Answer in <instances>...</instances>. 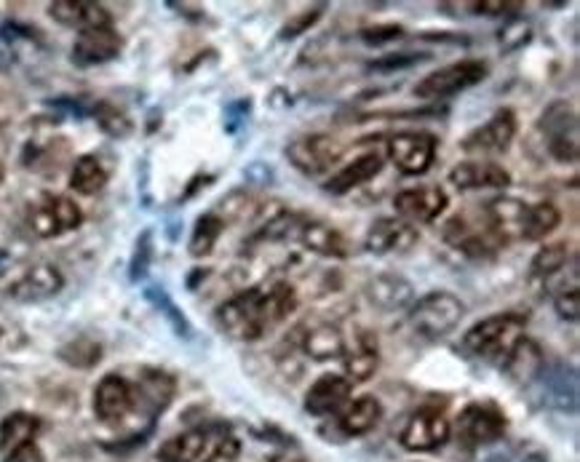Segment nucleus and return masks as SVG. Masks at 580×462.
I'll list each match as a JSON object with an SVG mask.
<instances>
[{"mask_svg": "<svg viewBox=\"0 0 580 462\" xmlns=\"http://www.w3.org/2000/svg\"><path fill=\"white\" fill-rule=\"evenodd\" d=\"M383 166H385V158H383V153H377V150L359 155L356 161H351L348 166H343V169L337 171V174H332V179L324 185V190L332 195L351 193V190H356V187L367 185L369 179H375L377 174L383 171Z\"/></svg>", "mask_w": 580, "mask_h": 462, "instance_id": "393cba45", "label": "nucleus"}, {"mask_svg": "<svg viewBox=\"0 0 580 462\" xmlns=\"http://www.w3.org/2000/svg\"><path fill=\"white\" fill-rule=\"evenodd\" d=\"M567 260H570V249L567 244H548L543 246L530 262V278L540 281L546 286L551 284L562 270H567Z\"/></svg>", "mask_w": 580, "mask_h": 462, "instance_id": "2f4dec72", "label": "nucleus"}, {"mask_svg": "<svg viewBox=\"0 0 580 462\" xmlns=\"http://www.w3.org/2000/svg\"><path fill=\"white\" fill-rule=\"evenodd\" d=\"M367 300L375 305V308L385 310V313H393V310L409 308L415 302V289L409 284L407 278L393 276V273H385V276H375L372 281H367Z\"/></svg>", "mask_w": 580, "mask_h": 462, "instance_id": "a878e982", "label": "nucleus"}, {"mask_svg": "<svg viewBox=\"0 0 580 462\" xmlns=\"http://www.w3.org/2000/svg\"><path fill=\"white\" fill-rule=\"evenodd\" d=\"M49 17L70 30H97V27H113V17L102 3L94 0H54L49 3Z\"/></svg>", "mask_w": 580, "mask_h": 462, "instance_id": "f3484780", "label": "nucleus"}, {"mask_svg": "<svg viewBox=\"0 0 580 462\" xmlns=\"http://www.w3.org/2000/svg\"><path fill=\"white\" fill-rule=\"evenodd\" d=\"M490 75V67L482 59H463L455 65L439 67L436 73L425 75L423 81L415 86V97L425 102H436V99H450L460 91H468L479 86Z\"/></svg>", "mask_w": 580, "mask_h": 462, "instance_id": "39448f33", "label": "nucleus"}, {"mask_svg": "<svg viewBox=\"0 0 580 462\" xmlns=\"http://www.w3.org/2000/svg\"><path fill=\"white\" fill-rule=\"evenodd\" d=\"M385 150L401 174L420 177L436 161L439 139L433 137L431 131H399L385 139Z\"/></svg>", "mask_w": 580, "mask_h": 462, "instance_id": "0eeeda50", "label": "nucleus"}, {"mask_svg": "<svg viewBox=\"0 0 580 462\" xmlns=\"http://www.w3.org/2000/svg\"><path fill=\"white\" fill-rule=\"evenodd\" d=\"M487 222L495 244L506 246L514 241H522L524 219H527V203L519 198H495L487 203Z\"/></svg>", "mask_w": 580, "mask_h": 462, "instance_id": "412c9836", "label": "nucleus"}, {"mask_svg": "<svg viewBox=\"0 0 580 462\" xmlns=\"http://www.w3.org/2000/svg\"><path fill=\"white\" fill-rule=\"evenodd\" d=\"M343 369L345 380L351 382V385L375 377V372L380 369V342H377L375 332L359 329V332L353 334L351 342L345 340Z\"/></svg>", "mask_w": 580, "mask_h": 462, "instance_id": "4468645a", "label": "nucleus"}, {"mask_svg": "<svg viewBox=\"0 0 580 462\" xmlns=\"http://www.w3.org/2000/svg\"><path fill=\"white\" fill-rule=\"evenodd\" d=\"M404 35V27L401 25H377V27H364L361 30V41L369 43V46H380V43L399 41Z\"/></svg>", "mask_w": 580, "mask_h": 462, "instance_id": "c03bdc74", "label": "nucleus"}, {"mask_svg": "<svg viewBox=\"0 0 580 462\" xmlns=\"http://www.w3.org/2000/svg\"><path fill=\"white\" fill-rule=\"evenodd\" d=\"M466 316V305L452 292L436 289L409 305V324L425 340H442L455 332Z\"/></svg>", "mask_w": 580, "mask_h": 462, "instance_id": "7ed1b4c3", "label": "nucleus"}, {"mask_svg": "<svg viewBox=\"0 0 580 462\" xmlns=\"http://www.w3.org/2000/svg\"><path fill=\"white\" fill-rule=\"evenodd\" d=\"M471 9H476L474 14H484V17H500V14L519 11L522 3H500V0H492V3H471Z\"/></svg>", "mask_w": 580, "mask_h": 462, "instance_id": "a18cd8bd", "label": "nucleus"}, {"mask_svg": "<svg viewBox=\"0 0 580 462\" xmlns=\"http://www.w3.org/2000/svg\"><path fill=\"white\" fill-rule=\"evenodd\" d=\"M83 222L81 206L67 195H43L30 209V227L38 238H57L78 230Z\"/></svg>", "mask_w": 580, "mask_h": 462, "instance_id": "1a4fd4ad", "label": "nucleus"}, {"mask_svg": "<svg viewBox=\"0 0 580 462\" xmlns=\"http://www.w3.org/2000/svg\"><path fill=\"white\" fill-rule=\"evenodd\" d=\"M353 385L345 380L343 374H321L319 380L313 382L308 396H305V409L313 414V417H329V414H337L348 404L351 398Z\"/></svg>", "mask_w": 580, "mask_h": 462, "instance_id": "4be33fe9", "label": "nucleus"}, {"mask_svg": "<svg viewBox=\"0 0 580 462\" xmlns=\"http://www.w3.org/2000/svg\"><path fill=\"white\" fill-rule=\"evenodd\" d=\"M562 225V214L554 203L540 201L527 206V219H524L522 241H543Z\"/></svg>", "mask_w": 580, "mask_h": 462, "instance_id": "7c9ffc66", "label": "nucleus"}, {"mask_svg": "<svg viewBox=\"0 0 580 462\" xmlns=\"http://www.w3.org/2000/svg\"><path fill=\"white\" fill-rule=\"evenodd\" d=\"M450 422L433 409H420L401 428L399 441L407 452H436L450 441Z\"/></svg>", "mask_w": 580, "mask_h": 462, "instance_id": "9b49d317", "label": "nucleus"}, {"mask_svg": "<svg viewBox=\"0 0 580 462\" xmlns=\"http://www.w3.org/2000/svg\"><path fill=\"white\" fill-rule=\"evenodd\" d=\"M447 193L442 187H412V190H401L393 198V209L399 214V219L409 222V225H428L433 219H439L447 209Z\"/></svg>", "mask_w": 580, "mask_h": 462, "instance_id": "ddd939ff", "label": "nucleus"}, {"mask_svg": "<svg viewBox=\"0 0 580 462\" xmlns=\"http://www.w3.org/2000/svg\"><path fill=\"white\" fill-rule=\"evenodd\" d=\"M123 41L113 27H97V30H86L75 38L73 43V65L78 67H97L105 65L110 59L121 54Z\"/></svg>", "mask_w": 580, "mask_h": 462, "instance_id": "aec40b11", "label": "nucleus"}, {"mask_svg": "<svg viewBox=\"0 0 580 462\" xmlns=\"http://www.w3.org/2000/svg\"><path fill=\"white\" fill-rule=\"evenodd\" d=\"M222 233H225V222L214 211L198 217L196 227H193V236H190V254L193 257H209Z\"/></svg>", "mask_w": 580, "mask_h": 462, "instance_id": "72a5a7b5", "label": "nucleus"}, {"mask_svg": "<svg viewBox=\"0 0 580 462\" xmlns=\"http://www.w3.org/2000/svg\"><path fill=\"white\" fill-rule=\"evenodd\" d=\"M209 446L206 430H185L158 446V462H198Z\"/></svg>", "mask_w": 580, "mask_h": 462, "instance_id": "c85d7f7f", "label": "nucleus"}, {"mask_svg": "<svg viewBox=\"0 0 580 462\" xmlns=\"http://www.w3.org/2000/svg\"><path fill=\"white\" fill-rule=\"evenodd\" d=\"M297 348L313 361H332V358H343L345 334L340 326L329 324V321H308V324L295 329Z\"/></svg>", "mask_w": 580, "mask_h": 462, "instance_id": "2eb2a0df", "label": "nucleus"}, {"mask_svg": "<svg viewBox=\"0 0 580 462\" xmlns=\"http://www.w3.org/2000/svg\"><path fill=\"white\" fill-rule=\"evenodd\" d=\"M532 38V30L527 22H522V19H516V22H508L506 30H500V46L506 51H516L522 49L524 43H530Z\"/></svg>", "mask_w": 580, "mask_h": 462, "instance_id": "37998d69", "label": "nucleus"}, {"mask_svg": "<svg viewBox=\"0 0 580 462\" xmlns=\"http://www.w3.org/2000/svg\"><path fill=\"white\" fill-rule=\"evenodd\" d=\"M297 241L308 249V252L327 257V260H348L351 257V241L337 230V227L321 222V219L303 217L300 230H297Z\"/></svg>", "mask_w": 580, "mask_h": 462, "instance_id": "a211bd4d", "label": "nucleus"}, {"mask_svg": "<svg viewBox=\"0 0 580 462\" xmlns=\"http://www.w3.org/2000/svg\"><path fill=\"white\" fill-rule=\"evenodd\" d=\"M506 414L490 404H468L458 417V436L468 446L495 444L506 436Z\"/></svg>", "mask_w": 580, "mask_h": 462, "instance_id": "f8f14e48", "label": "nucleus"}, {"mask_svg": "<svg viewBox=\"0 0 580 462\" xmlns=\"http://www.w3.org/2000/svg\"><path fill=\"white\" fill-rule=\"evenodd\" d=\"M380 417H383L380 401L375 396H361L353 404L343 406L337 422H340V430H343L345 436H364V433L375 428Z\"/></svg>", "mask_w": 580, "mask_h": 462, "instance_id": "cd10ccee", "label": "nucleus"}, {"mask_svg": "<svg viewBox=\"0 0 580 462\" xmlns=\"http://www.w3.org/2000/svg\"><path fill=\"white\" fill-rule=\"evenodd\" d=\"M428 54H412V51H399V54H385V57L369 62V70L375 73H393V70H404V67L420 65L425 62Z\"/></svg>", "mask_w": 580, "mask_h": 462, "instance_id": "a19ab883", "label": "nucleus"}, {"mask_svg": "<svg viewBox=\"0 0 580 462\" xmlns=\"http://www.w3.org/2000/svg\"><path fill=\"white\" fill-rule=\"evenodd\" d=\"M260 209V203L254 201L252 195L246 193H230L228 198H222L220 209L214 211L217 217L228 225V222H244V219H252Z\"/></svg>", "mask_w": 580, "mask_h": 462, "instance_id": "4c0bfd02", "label": "nucleus"}, {"mask_svg": "<svg viewBox=\"0 0 580 462\" xmlns=\"http://www.w3.org/2000/svg\"><path fill=\"white\" fill-rule=\"evenodd\" d=\"M538 129L546 137L548 155L559 163H575L580 155L578 115L567 102H554L540 115Z\"/></svg>", "mask_w": 580, "mask_h": 462, "instance_id": "423d86ee", "label": "nucleus"}, {"mask_svg": "<svg viewBox=\"0 0 580 462\" xmlns=\"http://www.w3.org/2000/svg\"><path fill=\"white\" fill-rule=\"evenodd\" d=\"M67 366H75V369H91L102 361V345L91 337H78V340H70L67 345H62L57 353Z\"/></svg>", "mask_w": 580, "mask_h": 462, "instance_id": "f704fd0d", "label": "nucleus"}, {"mask_svg": "<svg viewBox=\"0 0 580 462\" xmlns=\"http://www.w3.org/2000/svg\"><path fill=\"white\" fill-rule=\"evenodd\" d=\"M11 62H14V54H11L9 49H3V46H0V70H6Z\"/></svg>", "mask_w": 580, "mask_h": 462, "instance_id": "de8ad7c7", "label": "nucleus"}, {"mask_svg": "<svg viewBox=\"0 0 580 462\" xmlns=\"http://www.w3.org/2000/svg\"><path fill=\"white\" fill-rule=\"evenodd\" d=\"M38 430H41V420H38L35 414L27 412L9 414L6 420L0 422V449H3V452H11V449H17V446L33 441V438L38 436Z\"/></svg>", "mask_w": 580, "mask_h": 462, "instance_id": "c756f323", "label": "nucleus"}, {"mask_svg": "<svg viewBox=\"0 0 580 462\" xmlns=\"http://www.w3.org/2000/svg\"><path fill=\"white\" fill-rule=\"evenodd\" d=\"M450 182L458 190H503L511 174L495 161H463L450 171Z\"/></svg>", "mask_w": 580, "mask_h": 462, "instance_id": "5701e85b", "label": "nucleus"}, {"mask_svg": "<svg viewBox=\"0 0 580 462\" xmlns=\"http://www.w3.org/2000/svg\"><path fill=\"white\" fill-rule=\"evenodd\" d=\"M107 185V171L97 155H81L70 171V187L81 195H94Z\"/></svg>", "mask_w": 580, "mask_h": 462, "instance_id": "473e14b6", "label": "nucleus"}, {"mask_svg": "<svg viewBox=\"0 0 580 462\" xmlns=\"http://www.w3.org/2000/svg\"><path fill=\"white\" fill-rule=\"evenodd\" d=\"M324 9H327V6L321 3V6H313V9L297 14L295 19H289V22L281 27V38H297V35L308 33V30H311V27L324 17Z\"/></svg>", "mask_w": 580, "mask_h": 462, "instance_id": "79ce46f5", "label": "nucleus"}, {"mask_svg": "<svg viewBox=\"0 0 580 462\" xmlns=\"http://www.w3.org/2000/svg\"><path fill=\"white\" fill-rule=\"evenodd\" d=\"M516 137V113L511 107H500L484 126L466 134L460 142L463 153L468 155H498L506 153Z\"/></svg>", "mask_w": 580, "mask_h": 462, "instance_id": "9d476101", "label": "nucleus"}, {"mask_svg": "<svg viewBox=\"0 0 580 462\" xmlns=\"http://www.w3.org/2000/svg\"><path fill=\"white\" fill-rule=\"evenodd\" d=\"M273 462H305V460H300V457H276Z\"/></svg>", "mask_w": 580, "mask_h": 462, "instance_id": "09e8293b", "label": "nucleus"}, {"mask_svg": "<svg viewBox=\"0 0 580 462\" xmlns=\"http://www.w3.org/2000/svg\"><path fill=\"white\" fill-rule=\"evenodd\" d=\"M551 300H554L556 316L562 321H570L575 324L580 316V292H578V276L570 278V284L562 281V284L551 289Z\"/></svg>", "mask_w": 580, "mask_h": 462, "instance_id": "e433bc0d", "label": "nucleus"}, {"mask_svg": "<svg viewBox=\"0 0 580 462\" xmlns=\"http://www.w3.org/2000/svg\"><path fill=\"white\" fill-rule=\"evenodd\" d=\"M148 300L156 305L161 313H164L166 318H169V324L174 326V332L180 334V337H190V324H188V318L182 316V310L174 305L172 300H169V294L164 292V286H150L148 292Z\"/></svg>", "mask_w": 580, "mask_h": 462, "instance_id": "58836bf2", "label": "nucleus"}, {"mask_svg": "<svg viewBox=\"0 0 580 462\" xmlns=\"http://www.w3.org/2000/svg\"><path fill=\"white\" fill-rule=\"evenodd\" d=\"M535 382L543 385L546 390L548 401H559L562 409H575V396H578V380H575V372L567 369L562 361H554V364H543L540 374L535 377Z\"/></svg>", "mask_w": 580, "mask_h": 462, "instance_id": "bb28decb", "label": "nucleus"}, {"mask_svg": "<svg viewBox=\"0 0 580 462\" xmlns=\"http://www.w3.org/2000/svg\"><path fill=\"white\" fill-rule=\"evenodd\" d=\"M297 310L295 286L278 281L273 286H252L222 302L214 321L222 334L238 342H257L281 326Z\"/></svg>", "mask_w": 580, "mask_h": 462, "instance_id": "f257e3e1", "label": "nucleus"}, {"mask_svg": "<svg viewBox=\"0 0 580 462\" xmlns=\"http://www.w3.org/2000/svg\"><path fill=\"white\" fill-rule=\"evenodd\" d=\"M417 238H420V233H417L415 225H409L399 217H383L367 230L364 249L369 254H399L412 249L417 244Z\"/></svg>", "mask_w": 580, "mask_h": 462, "instance_id": "dca6fc26", "label": "nucleus"}, {"mask_svg": "<svg viewBox=\"0 0 580 462\" xmlns=\"http://www.w3.org/2000/svg\"><path fill=\"white\" fill-rule=\"evenodd\" d=\"M150 262H153V233L145 230V233L137 238V246H134V254H131L129 262V278L134 284L148 276Z\"/></svg>", "mask_w": 580, "mask_h": 462, "instance_id": "ea45409f", "label": "nucleus"}, {"mask_svg": "<svg viewBox=\"0 0 580 462\" xmlns=\"http://www.w3.org/2000/svg\"><path fill=\"white\" fill-rule=\"evenodd\" d=\"M65 286V278L51 262H27L19 268L9 270L0 281V292L9 294L17 302H43L57 297Z\"/></svg>", "mask_w": 580, "mask_h": 462, "instance_id": "20e7f679", "label": "nucleus"}, {"mask_svg": "<svg viewBox=\"0 0 580 462\" xmlns=\"http://www.w3.org/2000/svg\"><path fill=\"white\" fill-rule=\"evenodd\" d=\"M131 388H134V406H145L156 417L172 404L177 380L172 374L161 372V369H148V372H142L137 385H131Z\"/></svg>", "mask_w": 580, "mask_h": 462, "instance_id": "b1692460", "label": "nucleus"}, {"mask_svg": "<svg viewBox=\"0 0 580 462\" xmlns=\"http://www.w3.org/2000/svg\"><path fill=\"white\" fill-rule=\"evenodd\" d=\"M345 147L329 134H308V137L292 139L284 147L286 161L292 163L305 177H321L343 158Z\"/></svg>", "mask_w": 580, "mask_h": 462, "instance_id": "6e6552de", "label": "nucleus"}, {"mask_svg": "<svg viewBox=\"0 0 580 462\" xmlns=\"http://www.w3.org/2000/svg\"><path fill=\"white\" fill-rule=\"evenodd\" d=\"M91 115H94V121L99 123V129L105 131L107 137L126 139L134 131L131 118H126V113L110 105V102H97V105L91 107Z\"/></svg>", "mask_w": 580, "mask_h": 462, "instance_id": "c9c22d12", "label": "nucleus"}, {"mask_svg": "<svg viewBox=\"0 0 580 462\" xmlns=\"http://www.w3.org/2000/svg\"><path fill=\"white\" fill-rule=\"evenodd\" d=\"M6 462H43V452L38 449L35 441H27V444L17 446L6 454Z\"/></svg>", "mask_w": 580, "mask_h": 462, "instance_id": "49530a36", "label": "nucleus"}, {"mask_svg": "<svg viewBox=\"0 0 580 462\" xmlns=\"http://www.w3.org/2000/svg\"><path fill=\"white\" fill-rule=\"evenodd\" d=\"M527 321H530L527 313H516V310L484 318L463 334L460 350H463V356L474 358V361L503 366L506 358L511 356V350L516 348V342L524 337Z\"/></svg>", "mask_w": 580, "mask_h": 462, "instance_id": "f03ea898", "label": "nucleus"}, {"mask_svg": "<svg viewBox=\"0 0 580 462\" xmlns=\"http://www.w3.org/2000/svg\"><path fill=\"white\" fill-rule=\"evenodd\" d=\"M134 409V388L121 374H107L94 390V412L102 422H121Z\"/></svg>", "mask_w": 580, "mask_h": 462, "instance_id": "6ab92c4d", "label": "nucleus"}]
</instances>
